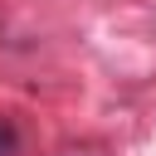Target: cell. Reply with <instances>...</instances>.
Returning <instances> with one entry per match:
<instances>
[{
    "label": "cell",
    "instance_id": "6da1fadb",
    "mask_svg": "<svg viewBox=\"0 0 156 156\" xmlns=\"http://www.w3.org/2000/svg\"><path fill=\"white\" fill-rule=\"evenodd\" d=\"M0 156H20V127L10 117H0Z\"/></svg>",
    "mask_w": 156,
    "mask_h": 156
}]
</instances>
